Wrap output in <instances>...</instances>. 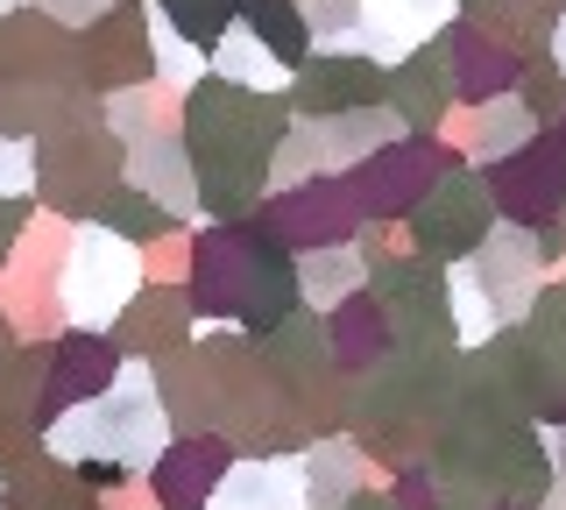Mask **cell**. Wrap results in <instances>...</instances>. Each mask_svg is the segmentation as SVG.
Here are the masks:
<instances>
[{
	"label": "cell",
	"mask_w": 566,
	"mask_h": 510,
	"mask_svg": "<svg viewBox=\"0 0 566 510\" xmlns=\"http://www.w3.org/2000/svg\"><path fill=\"white\" fill-rule=\"evenodd\" d=\"M241 8H248V22L262 29V43H270L283 64L305 58V22H297V14L283 8V0H241Z\"/></svg>",
	"instance_id": "obj_3"
},
{
	"label": "cell",
	"mask_w": 566,
	"mask_h": 510,
	"mask_svg": "<svg viewBox=\"0 0 566 510\" xmlns=\"http://www.w3.org/2000/svg\"><path fill=\"white\" fill-rule=\"evenodd\" d=\"M340 510H389V503H340Z\"/></svg>",
	"instance_id": "obj_6"
},
{
	"label": "cell",
	"mask_w": 566,
	"mask_h": 510,
	"mask_svg": "<svg viewBox=\"0 0 566 510\" xmlns=\"http://www.w3.org/2000/svg\"><path fill=\"white\" fill-rule=\"evenodd\" d=\"M164 14H177V29H185L191 43H212V37H227L234 0H164Z\"/></svg>",
	"instance_id": "obj_5"
},
{
	"label": "cell",
	"mask_w": 566,
	"mask_h": 510,
	"mask_svg": "<svg viewBox=\"0 0 566 510\" xmlns=\"http://www.w3.org/2000/svg\"><path fill=\"white\" fill-rule=\"evenodd\" d=\"M474 227H482V185L474 178L439 185L432 199H424V214H418V235L432 241V249H468Z\"/></svg>",
	"instance_id": "obj_1"
},
{
	"label": "cell",
	"mask_w": 566,
	"mask_h": 510,
	"mask_svg": "<svg viewBox=\"0 0 566 510\" xmlns=\"http://www.w3.org/2000/svg\"><path fill=\"white\" fill-rule=\"evenodd\" d=\"M376 72H368V64H318V72H305V93H312V107L318 114H354V107H368V100H376Z\"/></svg>",
	"instance_id": "obj_2"
},
{
	"label": "cell",
	"mask_w": 566,
	"mask_h": 510,
	"mask_svg": "<svg viewBox=\"0 0 566 510\" xmlns=\"http://www.w3.org/2000/svg\"><path fill=\"white\" fill-rule=\"evenodd\" d=\"M354 503V454H318L312 461V510H340Z\"/></svg>",
	"instance_id": "obj_4"
}]
</instances>
